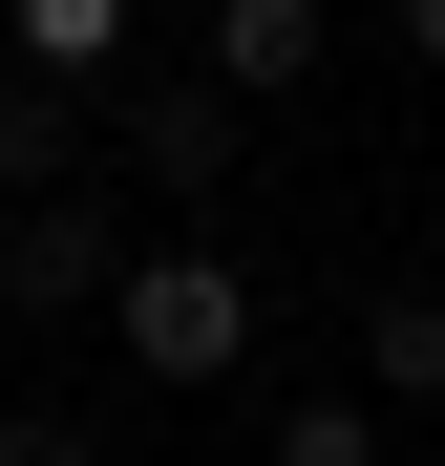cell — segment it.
<instances>
[{"label":"cell","mask_w":445,"mask_h":466,"mask_svg":"<svg viewBox=\"0 0 445 466\" xmlns=\"http://www.w3.org/2000/svg\"><path fill=\"white\" fill-rule=\"evenodd\" d=\"M0 466H106V424L86 403H0Z\"/></svg>","instance_id":"9"},{"label":"cell","mask_w":445,"mask_h":466,"mask_svg":"<svg viewBox=\"0 0 445 466\" xmlns=\"http://www.w3.org/2000/svg\"><path fill=\"white\" fill-rule=\"evenodd\" d=\"M106 360L127 381H234L255 360V255H212V233H127V276H106Z\"/></svg>","instance_id":"1"},{"label":"cell","mask_w":445,"mask_h":466,"mask_svg":"<svg viewBox=\"0 0 445 466\" xmlns=\"http://www.w3.org/2000/svg\"><path fill=\"white\" fill-rule=\"evenodd\" d=\"M382 22H403V64H445V0H382Z\"/></svg>","instance_id":"10"},{"label":"cell","mask_w":445,"mask_h":466,"mask_svg":"<svg viewBox=\"0 0 445 466\" xmlns=\"http://www.w3.org/2000/svg\"><path fill=\"white\" fill-rule=\"evenodd\" d=\"M127 22H148V0H0V64H43V86H127Z\"/></svg>","instance_id":"6"},{"label":"cell","mask_w":445,"mask_h":466,"mask_svg":"<svg viewBox=\"0 0 445 466\" xmlns=\"http://www.w3.org/2000/svg\"><path fill=\"white\" fill-rule=\"evenodd\" d=\"M255 466H382V403H360V381H319V403H276Z\"/></svg>","instance_id":"8"},{"label":"cell","mask_w":445,"mask_h":466,"mask_svg":"<svg viewBox=\"0 0 445 466\" xmlns=\"http://www.w3.org/2000/svg\"><path fill=\"white\" fill-rule=\"evenodd\" d=\"M106 276H127V212H106V191L0 212V319H106Z\"/></svg>","instance_id":"3"},{"label":"cell","mask_w":445,"mask_h":466,"mask_svg":"<svg viewBox=\"0 0 445 466\" xmlns=\"http://www.w3.org/2000/svg\"><path fill=\"white\" fill-rule=\"evenodd\" d=\"M319 64H339V0H212V86L234 106H297Z\"/></svg>","instance_id":"4"},{"label":"cell","mask_w":445,"mask_h":466,"mask_svg":"<svg viewBox=\"0 0 445 466\" xmlns=\"http://www.w3.org/2000/svg\"><path fill=\"white\" fill-rule=\"evenodd\" d=\"M106 148H127V170L170 191V212H212V191L255 170V106L212 86V64H191V86H106Z\"/></svg>","instance_id":"2"},{"label":"cell","mask_w":445,"mask_h":466,"mask_svg":"<svg viewBox=\"0 0 445 466\" xmlns=\"http://www.w3.org/2000/svg\"><path fill=\"white\" fill-rule=\"evenodd\" d=\"M86 86H43V64H0V212H43V191H86Z\"/></svg>","instance_id":"5"},{"label":"cell","mask_w":445,"mask_h":466,"mask_svg":"<svg viewBox=\"0 0 445 466\" xmlns=\"http://www.w3.org/2000/svg\"><path fill=\"white\" fill-rule=\"evenodd\" d=\"M360 403H445V276H382V297H360Z\"/></svg>","instance_id":"7"}]
</instances>
